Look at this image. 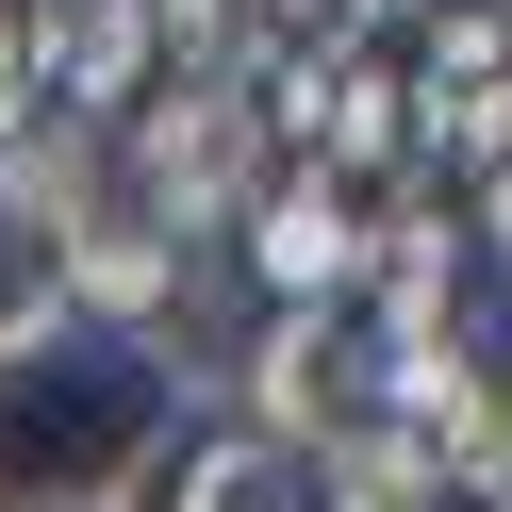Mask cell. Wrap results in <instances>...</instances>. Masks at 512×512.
I'll return each mask as SVG.
<instances>
[{"label": "cell", "mask_w": 512, "mask_h": 512, "mask_svg": "<svg viewBox=\"0 0 512 512\" xmlns=\"http://www.w3.org/2000/svg\"><path fill=\"white\" fill-rule=\"evenodd\" d=\"M116 199L149 215V232H248V199H265V83L248 67H182L149 83L133 116H116Z\"/></svg>", "instance_id": "1"}, {"label": "cell", "mask_w": 512, "mask_h": 512, "mask_svg": "<svg viewBox=\"0 0 512 512\" xmlns=\"http://www.w3.org/2000/svg\"><path fill=\"white\" fill-rule=\"evenodd\" d=\"M380 413V331H347V298H281L265 331H248V430L281 446H331Z\"/></svg>", "instance_id": "2"}, {"label": "cell", "mask_w": 512, "mask_h": 512, "mask_svg": "<svg viewBox=\"0 0 512 512\" xmlns=\"http://www.w3.org/2000/svg\"><path fill=\"white\" fill-rule=\"evenodd\" d=\"M364 182L347 166H298V182H265V199H248V265H265V298H347V281H364Z\"/></svg>", "instance_id": "3"}, {"label": "cell", "mask_w": 512, "mask_h": 512, "mask_svg": "<svg viewBox=\"0 0 512 512\" xmlns=\"http://www.w3.org/2000/svg\"><path fill=\"white\" fill-rule=\"evenodd\" d=\"M149 512H331V479H314V446L281 430H199L149 463Z\"/></svg>", "instance_id": "4"}, {"label": "cell", "mask_w": 512, "mask_h": 512, "mask_svg": "<svg viewBox=\"0 0 512 512\" xmlns=\"http://www.w3.org/2000/svg\"><path fill=\"white\" fill-rule=\"evenodd\" d=\"M116 199V133H100V116H67V100H17V116H0V215H34V232H67V215H100Z\"/></svg>", "instance_id": "5"}, {"label": "cell", "mask_w": 512, "mask_h": 512, "mask_svg": "<svg viewBox=\"0 0 512 512\" xmlns=\"http://www.w3.org/2000/svg\"><path fill=\"white\" fill-rule=\"evenodd\" d=\"M182 232H149L133 199H100V215H67V314H116V331H149V314L182 298Z\"/></svg>", "instance_id": "6"}, {"label": "cell", "mask_w": 512, "mask_h": 512, "mask_svg": "<svg viewBox=\"0 0 512 512\" xmlns=\"http://www.w3.org/2000/svg\"><path fill=\"white\" fill-rule=\"evenodd\" d=\"M34 347H67V232L0 215V364H34Z\"/></svg>", "instance_id": "7"}, {"label": "cell", "mask_w": 512, "mask_h": 512, "mask_svg": "<svg viewBox=\"0 0 512 512\" xmlns=\"http://www.w3.org/2000/svg\"><path fill=\"white\" fill-rule=\"evenodd\" d=\"M413 149H446V166H512V67H496V83H413Z\"/></svg>", "instance_id": "8"}, {"label": "cell", "mask_w": 512, "mask_h": 512, "mask_svg": "<svg viewBox=\"0 0 512 512\" xmlns=\"http://www.w3.org/2000/svg\"><path fill=\"white\" fill-rule=\"evenodd\" d=\"M34 100V34H17V0H0V116Z\"/></svg>", "instance_id": "9"}, {"label": "cell", "mask_w": 512, "mask_h": 512, "mask_svg": "<svg viewBox=\"0 0 512 512\" xmlns=\"http://www.w3.org/2000/svg\"><path fill=\"white\" fill-rule=\"evenodd\" d=\"M347 17H430V0H347Z\"/></svg>", "instance_id": "10"}, {"label": "cell", "mask_w": 512, "mask_h": 512, "mask_svg": "<svg viewBox=\"0 0 512 512\" xmlns=\"http://www.w3.org/2000/svg\"><path fill=\"white\" fill-rule=\"evenodd\" d=\"M331 512H380V496H331Z\"/></svg>", "instance_id": "11"}]
</instances>
